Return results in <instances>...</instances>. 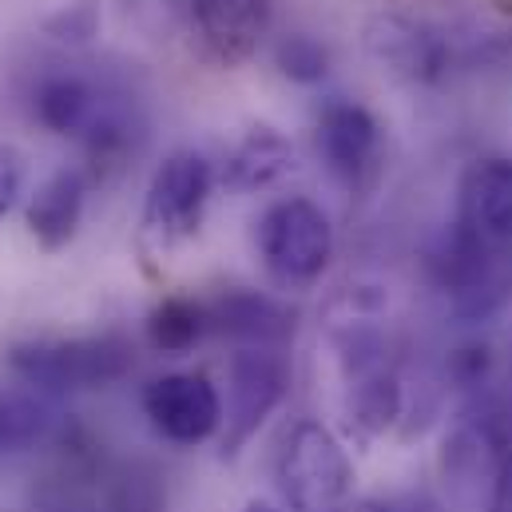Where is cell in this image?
<instances>
[{
	"label": "cell",
	"instance_id": "1",
	"mask_svg": "<svg viewBox=\"0 0 512 512\" xmlns=\"http://www.w3.org/2000/svg\"><path fill=\"white\" fill-rule=\"evenodd\" d=\"M274 481L290 512H350L354 461L338 433L314 417L286 429L274 453Z\"/></svg>",
	"mask_w": 512,
	"mask_h": 512
},
{
	"label": "cell",
	"instance_id": "2",
	"mask_svg": "<svg viewBox=\"0 0 512 512\" xmlns=\"http://www.w3.org/2000/svg\"><path fill=\"white\" fill-rule=\"evenodd\" d=\"M8 366L24 385L44 393L68 389H104L128 378L135 366V346L124 334H92V338H32L8 350Z\"/></svg>",
	"mask_w": 512,
	"mask_h": 512
},
{
	"label": "cell",
	"instance_id": "3",
	"mask_svg": "<svg viewBox=\"0 0 512 512\" xmlns=\"http://www.w3.org/2000/svg\"><path fill=\"white\" fill-rule=\"evenodd\" d=\"M258 258L282 290L314 286L334 258L330 215L302 195L270 203L258 219Z\"/></svg>",
	"mask_w": 512,
	"mask_h": 512
},
{
	"label": "cell",
	"instance_id": "4",
	"mask_svg": "<svg viewBox=\"0 0 512 512\" xmlns=\"http://www.w3.org/2000/svg\"><path fill=\"white\" fill-rule=\"evenodd\" d=\"M211 187H215V175L199 151H171L147 187V207H143L147 239H155L159 251H171L195 239L211 203Z\"/></svg>",
	"mask_w": 512,
	"mask_h": 512
},
{
	"label": "cell",
	"instance_id": "5",
	"mask_svg": "<svg viewBox=\"0 0 512 512\" xmlns=\"http://www.w3.org/2000/svg\"><path fill=\"white\" fill-rule=\"evenodd\" d=\"M290 389V362L274 346H239L231 358V385H227V433L223 457H239V449L262 429V421L282 405Z\"/></svg>",
	"mask_w": 512,
	"mask_h": 512
},
{
	"label": "cell",
	"instance_id": "6",
	"mask_svg": "<svg viewBox=\"0 0 512 512\" xmlns=\"http://www.w3.org/2000/svg\"><path fill=\"white\" fill-rule=\"evenodd\" d=\"M366 52L378 68L405 84H437L449 72V40L421 16L409 12H374L366 24Z\"/></svg>",
	"mask_w": 512,
	"mask_h": 512
},
{
	"label": "cell",
	"instance_id": "7",
	"mask_svg": "<svg viewBox=\"0 0 512 512\" xmlns=\"http://www.w3.org/2000/svg\"><path fill=\"white\" fill-rule=\"evenodd\" d=\"M151 429L171 445H203L223 425V397L207 374H163L143 389Z\"/></svg>",
	"mask_w": 512,
	"mask_h": 512
},
{
	"label": "cell",
	"instance_id": "8",
	"mask_svg": "<svg viewBox=\"0 0 512 512\" xmlns=\"http://www.w3.org/2000/svg\"><path fill=\"white\" fill-rule=\"evenodd\" d=\"M314 147L326 163V171L350 187V191H366L378 179V163H382V128L378 120L350 100H334L318 112L314 124Z\"/></svg>",
	"mask_w": 512,
	"mask_h": 512
},
{
	"label": "cell",
	"instance_id": "9",
	"mask_svg": "<svg viewBox=\"0 0 512 512\" xmlns=\"http://www.w3.org/2000/svg\"><path fill=\"white\" fill-rule=\"evenodd\" d=\"M457 223L485 247L512 251V159H477L461 175Z\"/></svg>",
	"mask_w": 512,
	"mask_h": 512
},
{
	"label": "cell",
	"instance_id": "10",
	"mask_svg": "<svg viewBox=\"0 0 512 512\" xmlns=\"http://www.w3.org/2000/svg\"><path fill=\"white\" fill-rule=\"evenodd\" d=\"M195 36L219 68H239L258 52L270 32L266 0H191Z\"/></svg>",
	"mask_w": 512,
	"mask_h": 512
},
{
	"label": "cell",
	"instance_id": "11",
	"mask_svg": "<svg viewBox=\"0 0 512 512\" xmlns=\"http://www.w3.org/2000/svg\"><path fill=\"white\" fill-rule=\"evenodd\" d=\"M211 334L235 338L239 346H274L282 350L294 338V310H286L278 298L258 290H227L223 298L207 302Z\"/></svg>",
	"mask_w": 512,
	"mask_h": 512
},
{
	"label": "cell",
	"instance_id": "12",
	"mask_svg": "<svg viewBox=\"0 0 512 512\" xmlns=\"http://www.w3.org/2000/svg\"><path fill=\"white\" fill-rule=\"evenodd\" d=\"M84 195H88V175L84 171H56L52 179H44L36 187V195L28 199V211H24V223H28V235L48 251H64L76 231H80V219H84Z\"/></svg>",
	"mask_w": 512,
	"mask_h": 512
},
{
	"label": "cell",
	"instance_id": "13",
	"mask_svg": "<svg viewBox=\"0 0 512 512\" xmlns=\"http://www.w3.org/2000/svg\"><path fill=\"white\" fill-rule=\"evenodd\" d=\"M104 108H108V100L84 76H72V72L44 76L40 88L32 92V112H36L40 128H48L52 135L84 139L88 128L104 116Z\"/></svg>",
	"mask_w": 512,
	"mask_h": 512
},
{
	"label": "cell",
	"instance_id": "14",
	"mask_svg": "<svg viewBox=\"0 0 512 512\" xmlns=\"http://www.w3.org/2000/svg\"><path fill=\"white\" fill-rule=\"evenodd\" d=\"M56 429H60L56 393H44L24 382L0 389V453L40 449L56 437Z\"/></svg>",
	"mask_w": 512,
	"mask_h": 512
},
{
	"label": "cell",
	"instance_id": "15",
	"mask_svg": "<svg viewBox=\"0 0 512 512\" xmlns=\"http://www.w3.org/2000/svg\"><path fill=\"white\" fill-rule=\"evenodd\" d=\"M286 171H294V147L282 131L258 124L251 128L235 151L227 155V167H223V187L239 191V195H251V191H266L274 187Z\"/></svg>",
	"mask_w": 512,
	"mask_h": 512
},
{
	"label": "cell",
	"instance_id": "16",
	"mask_svg": "<svg viewBox=\"0 0 512 512\" xmlns=\"http://www.w3.org/2000/svg\"><path fill=\"white\" fill-rule=\"evenodd\" d=\"M211 334V322H207V306L195 302V298H163L151 314H147V342L151 350L159 354H187L195 350L203 338Z\"/></svg>",
	"mask_w": 512,
	"mask_h": 512
},
{
	"label": "cell",
	"instance_id": "17",
	"mask_svg": "<svg viewBox=\"0 0 512 512\" xmlns=\"http://www.w3.org/2000/svg\"><path fill=\"white\" fill-rule=\"evenodd\" d=\"M100 509L104 512H163L167 509V485L155 465L131 461L104 469L100 481Z\"/></svg>",
	"mask_w": 512,
	"mask_h": 512
},
{
	"label": "cell",
	"instance_id": "18",
	"mask_svg": "<svg viewBox=\"0 0 512 512\" xmlns=\"http://www.w3.org/2000/svg\"><path fill=\"white\" fill-rule=\"evenodd\" d=\"M397 413H401V382L393 366L350 382V417L366 433H385L397 421Z\"/></svg>",
	"mask_w": 512,
	"mask_h": 512
},
{
	"label": "cell",
	"instance_id": "19",
	"mask_svg": "<svg viewBox=\"0 0 512 512\" xmlns=\"http://www.w3.org/2000/svg\"><path fill=\"white\" fill-rule=\"evenodd\" d=\"M274 64L294 84H322L326 72H330V48L318 36L290 32V36H282L274 44Z\"/></svg>",
	"mask_w": 512,
	"mask_h": 512
},
{
	"label": "cell",
	"instance_id": "20",
	"mask_svg": "<svg viewBox=\"0 0 512 512\" xmlns=\"http://www.w3.org/2000/svg\"><path fill=\"white\" fill-rule=\"evenodd\" d=\"M96 28H100V8H96L92 0H76V4L60 8V12H52V16L44 20V32L56 36V40H68V44L92 40Z\"/></svg>",
	"mask_w": 512,
	"mask_h": 512
},
{
	"label": "cell",
	"instance_id": "21",
	"mask_svg": "<svg viewBox=\"0 0 512 512\" xmlns=\"http://www.w3.org/2000/svg\"><path fill=\"white\" fill-rule=\"evenodd\" d=\"M20 187H24V163H20V151L0 143V219L16 207Z\"/></svg>",
	"mask_w": 512,
	"mask_h": 512
},
{
	"label": "cell",
	"instance_id": "22",
	"mask_svg": "<svg viewBox=\"0 0 512 512\" xmlns=\"http://www.w3.org/2000/svg\"><path fill=\"white\" fill-rule=\"evenodd\" d=\"M489 512H512V449L501 457L489 489Z\"/></svg>",
	"mask_w": 512,
	"mask_h": 512
},
{
	"label": "cell",
	"instance_id": "23",
	"mask_svg": "<svg viewBox=\"0 0 512 512\" xmlns=\"http://www.w3.org/2000/svg\"><path fill=\"white\" fill-rule=\"evenodd\" d=\"M243 512H282V509H274V505H266V501H251Z\"/></svg>",
	"mask_w": 512,
	"mask_h": 512
}]
</instances>
